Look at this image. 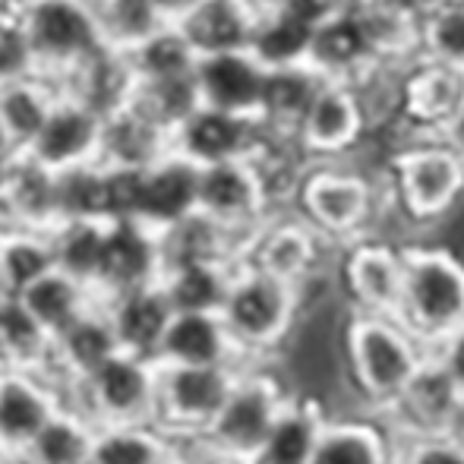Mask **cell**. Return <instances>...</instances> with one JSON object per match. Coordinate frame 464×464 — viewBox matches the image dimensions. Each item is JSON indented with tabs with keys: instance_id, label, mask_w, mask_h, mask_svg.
Returning <instances> with one entry per match:
<instances>
[{
	"instance_id": "cell-4",
	"label": "cell",
	"mask_w": 464,
	"mask_h": 464,
	"mask_svg": "<svg viewBox=\"0 0 464 464\" xmlns=\"http://www.w3.org/2000/svg\"><path fill=\"white\" fill-rule=\"evenodd\" d=\"M404 253V291L395 323L436 344L464 323V263L449 250L417 246Z\"/></svg>"
},
{
	"instance_id": "cell-25",
	"label": "cell",
	"mask_w": 464,
	"mask_h": 464,
	"mask_svg": "<svg viewBox=\"0 0 464 464\" xmlns=\"http://www.w3.org/2000/svg\"><path fill=\"white\" fill-rule=\"evenodd\" d=\"M199 102L206 108L231 111V114L256 117L263 95L266 67L250 51H227V54L199 57L193 70Z\"/></svg>"
},
{
	"instance_id": "cell-53",
	"label": "cell",
	"mask_w": 464,
	"mask_h": 464,
	"mask_svg": "<svg viewBox=\"0 0 464 464\" xmlns=\"http://www.w3.org/2000/svg\"><path fill=\"white\" fill-rule=\"evenodd\" d=\"M449 440L452 442H459V446L464 449V395H461V401H459V411H455V417H452V427H449Z\"/></svg>"
},
{
	"instance_id": "cell-47",
	"label": "cell",
	"mask_w": 464,
	"mask_h": 464,
	"mask_svg": "<svg viewBox=\"0 0 464 464\" xmlns=\"http://www.w3.org/2000/svg\"><path fill=\"white\" fill-rule=\"evenodd\" d=\"M38 76L35 51L23 23V6L0 0V82Z\"/></svg>"
},
{
	"instance_id": "cell-55",
	"label": "cell",
	"mask_w": 464,
	"mask_h": 464,
	"mask_svg": "<svg viewBox=\"0 0 464 464\" xmlns=\"http://www.w3.org/2000/svg\"><path fill=\"white\" fill-rule=\"evenodd\" d=\"M13 4H19V6H25V4H32V0H13Z\"/></svg>"
},
{
	"instance_id": "cell-43",
	"label": "cell",
	"mask_w": 464,
	"mask_h": 464,
	"mask_svg": "<svg viewBox=\"0 0 464 464\" xmlns=\"http://www.w3.org/2000/svg\"><path fill=\"white\" fill-rule=\"evenodd\" d=\"M168 442L155 423H108L95 427L86 464H155Z\"/></svg>"
},
{
	"instance_id": "cell-17",
	"label": "cell",
	"mask_w": 464,
	"mask_h": 464,
	"mask_svg": "<svg viewBox=\"0 0 464 464\" xmlns=\"http://www.w3.org/2000/svg\"><path fill=\"white\" fill-rule=\"evenodd\" d=\"M342 281L357 313L395 319L404 291V253L379 240H357L342 263Z\"/></svg>"
},
{
	"instance_id": "cell-3",
	"label": "cell",
	"mask_w": 464,
	"mask_h": 464,
	"mask_svg": "<svg viewBox=\"0 0 464 464\" xmlns=\"http://www.w3.org/2000/svg\"><path fill=\"white\" fill-rule=\"evenodd\" d=\"M342 348L351 382L370 404H379L382 411L401 395V389L423 363L417 338L389 316L354 313L344 325Z\"/></svg>"
},
{
	"instance_id": "cell-14",
	"label": "cell",
	"mask_w": 464,
	"mask_h": 464,
	"mask_svg": "<svg viewBox=\"0 0 464 464\" xmlns=\"http://www.w3.org/2000/svg\"><path fill=\"white\" fill-rule=\"evenodd\" d=\"M266 142V130L256 117L231 114L218 108H199L174 130V152L193 165H218V161L253 159Z\"/></svg>"
},
{
	"instance_id": "cell-21",
	"label": "cell",
	"mask_w": 464,
	"mask_h": 464,
	"mask_svg": "<svg viewBox=\"0 0 464 464\" xmlns=\"http://www.w3.org/2000/svg\"><path fill=\"white\" fill-rule=\"evenodd\" d=\"M155 363L168 367H244L218 313H174L155 351Z\"/></svg>"
},
{
	"instance_id": "cell-41",
	"label": "cell",
	"mask_w": 464,
	"mask_h": 464,
	"mask_svg": "<svg viewBox=\"0 0 464 464\" xmlns=\"http://www.w3.org/2000/svg\"><path fill=\"white\" fill-rule=\"evenodd\" d=\"M310 464H392V449L372 423L329 417Z\"/></svg>"
},
{
	"instance_id": "cell-1",
	"label": "cell",
	"mask_w": 464,
	"mask_h": 464,
	"mask_svg": "<svg viewBox=\"0 0 464 464\" xmlns=\"http://www.w3.org/2000/svg\"><path fill=\"white\" fill-rule=\"evenodd\" d=\"M300 313H304V291L250 263H237L218 316L225 319L244 361L266 363L294 335Z\"/></svg>"
},
{
	"instance_id": "cell-46",
	"label": "cell",
	"mask_w": 464,
	"mask_h": 464,
	"mask_svg": "<svg viewBox=\"0 0 464 464\" xmlns=\"http://www.w3.org/2000/svg\"><path fill=\"white\" fill-rule=\"evenodd\" d=\"M130 102L149 114L155 123L168 130L174 136V130L199 108V89H196L193 73L189 76H174V80H136Z\"/></svg>"
},
{
	"instance_id": "cell-12",
	"label": "cell",
	"mask_w": 464,
	"mask_h": 464,
	"mask_svg": "<svg viewBox=\"0 0 464 464\" xmlns=\"http://www.w3.org/2000/svg\"><path fill=\"white\" fill-rule=\"evenodd\" d=\"M367 130L370 121L357 89L351 82L323 80L294 133V146L306 161H344Z\"/></svg>"
},
{
	"instance_id": "cell-48",
	"label": "cell",
	"mask_w": 464,
	"mask_h": 464,
	"mask_svg": "<svg viewBox=\"0 0 464 464\" xmlns=\"http://www.w3.org/2000/svg\"><path fill=\"white\" fill-rule=\"evenodd\" d=\"M427 51L436 63L464 70V0L436 10L427 23Z\"/></svg>"
},
{
	"instance_id": "cell-56",
	"label": "cell",
	"mask_w": 464,
	"mask_h": 464,
	"mask_svg": "<svg viewBox=\"0 0 464 464\" xmlns=\"http://www.w3.org/2000/svg\"><path fill=\"white\" fill-rule=\"evenodd\" d=\"M202 464H231V461H208V459H206V461H202Z\"/></svg>"
},
{
	"instance_id": "cell-11",
	"label": "cell",
	"mask_w": 464,
	"mask_h": 464,
	"mask_svg": "<svg viewBox=\"0 0 464 464\" xmlns=\"http://www.w3.org/2000/svg\"><path fill=\"white\" fill-rule=\"evenodd\" d=\"M329 240L319 231H313L297 212L291 208H276L256 231L246 237L240 250V263H250L256 269L269 272L297 291H310V285L319 276L323 253Z\"/></svg>"
},
{
	"instance_id": "cell-45",
	"label": "cell",
	"mask_w": 464,
	"mask_h": 464,
	"mask_svg": "<svg viewBox=\"0 0 464 464\" xmlns=\"http://www.w3.org/2000/svg\"><path fill=\"white\" fill-rule=\"evenodd\" d=\"M92 10L102 42L114 51H123V54L136 48L142 38L152 35L155 29L171 23L155 0H92Z\"/></svg>"
},
{
	"instance_id": "cell-5",
	"label": "cell",
	"mask_w": 464,
	"mask_h": 464,
	"mask_svg": "<svg viewBox=\"0 0 464 464\" xmlns=\"http://www.w3.org/2000/svg\"><path fill=\"white\" fill-rule=\"evenodd\" d=\"M376 193L363 171L344 161H310L291 189V212H297L329 244L354 240L370 221Z\"/></svg>"
},
{
	"instance_id": "cell-39",
	"label": "cell",
	"mask_w": 464,
	"mask_h": 464,
	"mask_svg": "<svg viewBox=\"0 0 464 464\" xmlns=\"http://www.w3.org/2000/svg\"><path fill=\"white\" fill-rule=\"evenodd\" d=\"M54 269L51 259V231L0 225V291L19 294Z\"/></svg>"
},
{
	"instance_id": "cell-19",
	"label": "cell",
	"mask_w": 464,
	"mask_h": 464,
	"mask_svg": "<svg viewBox=\"0 0 464 464\" xmlns=\"http://www.w3.org/2000/svg\"><path fill=\"white\" fill-rule=\"evenodd\" d=\"M459 401L461 392L455 389L452 379L442 372V367L433 357H423V363L411 376V382L401 389V395L385 408V414L411 440H430V436L449 433Z\"/></svg>"
},
{
	"instance_id": "cell-20",
	"label": "cell",
	"mask_w": 464,
	"mask_h": 464,
	"mask_svg": "<svg viewBox=\"0 0 464 464\" xmlns=\"http://www.w3.org/2000/svg\"><path fill=\"white\" fill-rule=\"evenodd\" d=\"M0 225L35 231L57 225V174L29 152L0 159Z\"/></svg>"
},
{
	"instance_id": "cell-52",
	"label": "cell",
	"mask_w": 464,
	"mask_h": 464,
	"mask_svg": "<svg viewBox=\"0 0 464 464\" xmlns=\"http://www.w3.org/2000/svg\"><path fill=\"white\" fill-rule=\"evenodd\" d=\"M442 142H446L449 149H455L464 159V102H461V108L442 123Z\"/></svg>"
},
{
	"instance_id": "cell-38",
	"label": "cell",
	"mask_w": 464,
	"mask_h": 464,
	"mask_svg": "<svg viewBox=\"0 0 464 464\" xmlns=\"http://www.w3.org/2000/svg\"><path fill=\"white\" fill-rule=\"evenodd\" d=\"M51 335L32 319L16 294L0 291V370L48 372Z\"/></svg>"
},
{
	"instance_id": "cell-28",
	"label": "cell",
	"mask_w": 464,
	"mask_h": 464,
	"mask_svg": "<svg viewBox=\"0 0 464 464\" xmlns=\"http://www.w3.org/2000/svg\"><path fill=\"white\" fill-rule=\"evenodd\" d=\"M57 102V86L44 76L0 82V159L32 149Z\"/></svg>"
},
{
	"instance_id": "cell-6",
	"label": "cell",
	"mask_w": 464,
	"mask_h": 464,
	"mask_svg": "<svg viewBox=\"0 0 464 464\" xmlns=\"http://www.w3.org/2000/svg\"><path fill=\"white\" fill-rule=\"evenodd\" d=\"M159 363L155 357L117 351L98 370L67 389V404L95 427L108 423H155Z\"/></svg>"
},
{
	"instance_id": "cell-34",
	"label": "cell",
	"mask_w": 464,
	"mask_h": 464,
	"mask_svg": "<svg viewBox=\"0 0 464 464\" xmlns=\"http://www.w3.org/2000/svg\"><path fill=\"white\" fill-rule=\"evenodd\" d=\"M464 102V70L449 63H427L417 70L401 89V114L408 111L417 123H442L461 108Z\"/></svg>"
},
{
	"instance_id": "cell-22",
	"label": "cell",
	"mask_w": 464,
	"mask_h": 464,
	"mask_svg": "<svg viewBox=\"0 0 464 464\" xmlns=\"http://www.w3.org/2000/svg\"><path fill=\"white\" fill-rule=\"evenodd\" d=\"M196 199H199V165L171 149L165 159L140 174L133 218L152 231H165L196 212Z\"/></svg>"
},
{
	"instance_id": "cell-10",
	"label": "cell",
	"mask_w": 464,
	"mask_h": 464,
	"mask_svg": "<svg viewBox=\"0 0 464 464\" xmlns=\"http://www.w3.org/2000/svg\"><path fill=\"white\" fill-rule=\"evenodd\" d=\"M269 187H266L263 171L253 159L218 161V165L199 168V199L196 212L212 218L227 234L246 244L253 231L276 212Z\"/></svg>"
},
{
	"instance_id": "cell-13",
	"label": "cell",
	"mask_w": 464,
	"mask_h": 464,
	"mask_svg": "<svg viewBox=\"0 0 464 464\" xmlns=\"http://www.w3.org/2000/svg\"><path fill=\"white\" fill-rule=\"evenodd\" d=\"M63 404L67 392L44 370H0V446L13 461Z\"/></svg>"
},
{
	"instance_id": "cell-36",
	"label": "cell",
	"mask_w": 464,
	"mask_h": 464,
	"mask_svg": "<svg viewBox=\"0 0 464 464\" xmlns=\"http://www.w3.org/2000/svg\"><path fill=\"white\" fill-rule=\"evenodd\" d=\"M313 29H316V25H313L306 16H300V13H294L291 6H269V10H259L250 54L256 57L266 70L306 63Z\"/></svg>"
},
{
	"instance_id": "cell-26",
	"label": "cell",
	"mask_w": 464,
	"mask_h": 464,
	"mask_svg": "<svg viewBox=\"0 0 464 464\" xmlns=\"http://www.w3.org/2000/svg\"><path fill=\"white\" fill-rule=\"evenodd\" d=\"M259 10L253 0H202L174 23L199 57L250 51Z\"/></svg>"
},
{
	"instance_id": "cell-24",
	"label": "cell",
	"mask_w": 464,
	"mask_h": 464,
	"mask_svg": "<svg viewBox=\"0 0 464 464\" xmlns=\"http://www.w3.org/2000/svg\"><path fill=\"white\" fill-rule=\"evenodd\" d=\"M174 149V136L133 102L102 117V149L98 165L114 171H146Z\"/></svg>"
},
{
	"instance_id": "cell-37",
	"label": "cell",
	"mask_w": 464,
	"mask_h": 464,
	"mask_svg": "<svg viewBox=\"0 0 464 464\" xmlns=\"http://www.w3.org/2000/svg\"><path fill=\"white\" fill-rule=\"evenodd\" d=\"M237 263H187L161 272L159 285L174 313H218Z\"/></svg>"
},
{
	"instance_id": "cell-44",
	"label": "cell",
	"mask_w": 464,
	"mask_h": 464,
	"mask_svg": "<svg viewBox=\"0 0 464 464\" xmlns=\"http://www.w3.org/2000/svg\"><path fill=\"white\" fill-rule=\"evenodd\" d=\"M111 221V171L104 165H80L57 174V221Z\"/></svg>"
},
{
	"instance_id": "cell-54",
	"label": "cell",
	"mask_w": 464,
	"mask_h": 464,
	"mask_svg": "<svg viewBox=\"0 0 464 464\" xmlns=\"http://www.w3.org/2000/svg\"><path fill=\"white\" fill-rule=\"evenodd\" d=\"M0 464H13V455H10V452H6V449H4V446H0Z\"/></svg>"
},
{
	"instance_id": "cell-27",
	"label": "cell",
	"mask_w": 464,
	"mask_h": 464,
	"mask_svg": "<svg viewBox=\"0 0 464 464\" xmlns=\"http://www.w3.org/2000/svg\"><path fill=\"white\" fill-rule=\"evenodd\" d=\"M325 420L329 414L316 395L294 392L266 440L244 464H310Z\"/></svg>"
},
{
	"instance_id": "cell-49",
	"label": "cell",
	"mask_w": 464,
	"mask_h": 464,
	"mask_svg": "<svg viewBox=\"0 0 464 464\" xmlns=\"http://www.w3.org/2000/svg\"><path fill=\"white\" fill-rule=\"evenodd\" d=\"M398 464H464V449L449 440V436L411 440Z\"/></svg>"
},
{
	"instance_id": "cell-32",
	"label": "cell",
	"mask_w": 464,
	"mask_h": 464,
	"mask_svg": "<svg viewBox=\"0 0 464 464\" xmlns=\"http://www.w3.org/2000/svg\"><path fill=\"white\" fill-rule=\"evenodd\" d=\"M159 246L165 269L187 263H240V250H244L234 234H227L202 212L187 215L178 225L159 231Z\"/></svg>"
},
{
	"instance_id": "cell-40",
	"label": "cell",
	"mask_w": 464,
	"mask_h": 464,
	"mask_svg": "<svg viewBox=\"0 0 464 464\" xmlns=\"http://www.w3.org/2000/svg\"><path fill=\"white\" fill-rule=\"evenodd\" d=\"M104 231H108V221H57L51 227V259H54V269L95 287L98 269H102Z\"/></svg>"
},
{
	"instance_id": "cell-51",
	"label": "cell",
	"mask_w": 464,
	"mask_h": 464,
	"mask_svg": "<svg viewBox=\"0 0 464 464\" xmlns=\"http://www.w3.org/2000/svg\"><path fill=\"white\" fill-rule=\"evenodd\" d=\"M206 459L199 455V449L193 446V442L187 440H171L168 442V449L159 455V461L155 464H202Z\"/></svg>"
},
{
	"instance_id": "cell-7",
	"label": "cell",
	"mask_w": 464,
	"mask_h": 464,
	"mask_svg": "<svg viewBox=\"0 0 464 464\" xmlns=\"http://www.w3.org/2000/svg\"><path fill=\"white\" fill-rule=\"evenodd\" d=\"M23 23L35 51L38 76L51 82L104 44L92 0H32L23 6Z\"/></svg>"
},
{
	"instance_id": "cell-30",
	"label": "cell",
	"mask_w": 464,
	"mask_h": 464,
	"mask_svg": "<svg viewBox=\"0 0 464 464\" xmlns=\"http://www.w3.org/2000/svg\"><path fill=\"white\" fill-rule=\"evenodd\" d=\"M133 70H130V61L123 51H114L108 44L89 54L86 61H80L67 76L54 82L57 92L70 95L76 102L89 104L98 114H111L114 108L130 102V92H133Z\"/></svg>"
},
{
	"instance_id": "cell-8",
	"label": "cell",
	"mask_w": 464,
	"mask_h": 464,
	"mask_svg": "<svg viewBox=\"0 0 464 464\" xmlns=\"http://www.w3.org/2000/svg\"><path fill=\"white\" fill-rule=\"evenodd\" d=\"M240 367H168L159 363L155 427L168 440H199L225 404Z\"/></svg>"
},
{
	"instance_id": "cell-31",
	"label": "cell",
	"mask_w": 464,
	"mask_h": 464,
	"mask_svg": "<svg viewBox=\"0 0 464 464\" xmlns=\"http://www.w3.org/2000/svg\"><path fill=\"white\" fill-rule=\"evenodd\" d=\"M319 86H323V76L310 63L266 70L263 95H259L256 108L259 127L276 140H294Z\"/></svg>"
},
{
	"instance_id": "cell-15",
	"label": "cell",
	"mask_w": 464,
	"mask_h": 464,
	"mask_svg": "<svg viewBox=\"0 0 464 464\" xmlns=\"http://www.w3.org/2000/svg\"><path fill=\"white\" fill-rule=\"evenodd\" d=\"M161 246L159 231L136 218L108 221L102 250V269H98L95 291L98 297L133 291V287L155 285L161 278Z\"/></svg>"
},
{
	"instance_id": "cell-16",
	"label": "cell",
	"mask_w": 464,
	"mask_h": 464,
	"mask_svg": "<svg viewBox=\"0 0 464 464\" xmlns=\"http://www.w3.org/2000/svg\"><path fill=\"white\" fill-rule=\"evenodd\" d=\"M372 57H376V42H372L367 16L361 6H351L348 0L335 13L319 19L306 51V63L323 80L335 82H354L357 76H363Z\"/></svg>"
},
{
	"instance_id": "cell-42",
	"label": "cell",
	"mask_w": 464,
	"mask_h": 464,
	"mask_svg": "<svg viewBox=\"0 0 464 464\" xmlns=\"http://www.w3.org/2000/svg\"><path fill=\"white\" fill-rule=\"evenodd\" d=\"M130 70L136 80H174V76H189L199 63V54L178 23H165L149 38H142L136 48L127 51Z\"/></svg>"
},
{
	"instance_id": "cell-9",
	"label": "cell",
	"mask_w": 464,
	"mask_h": 464,
	"mask_svg": "<svg viewBox=\"0 0 464 464\" xmlns=\"http://www.w3.org/2000/svg\"><path fill=\"white\" fill-rule=\"evenodd\" d=\"M392 184L411 218H442L464 196V159L442 140L401 149L392 161Z\"/></svg>"
},
{
	"instance_id": "cell-50",
	"label": "cell",
	"mask_w": 464,
	"mask_h": 464,
	"mask_svg": "<svg viewBox=\"0 0 464 464\" xmlns=\"http://www.w3.org/2000/svg\"><path fill=\"white\" fill-rule=\"evenodd\" d=\"M436 354H430L436 363L442 367L449 379L455 382V389L464 395V323L459 329H452L446 338H440V342L433 344Z\"/></svg>"
},
{
	"instance_id": "cell-33",
	"label": "cell",
	"mask_w": 464,
	"mask_h": 464,
	"mask_svg": "<svg viewBox=\"0 0 464 464\" xmlns=\"http://www.w3.org/2000/svg\"><path fill=\"white\" fill-rule=\"evenodd\" d=\"M16 297L23 300V306L32 313V319H35L51 338L67 329L70 323H76L82 313L92 310L98 300H102L92 285L63 276V272H57V269H48L42 278L32 281L25 291H19Z\"/></svg>"
},
{
	"instance_id": "cell-35",
	"label": "cell",
	"mask_w": 464,
	"mask_h": 464,
	"mask_svg": "<svg viewBox=\"0 0 464 464\" xmlns=\"http://www.w3.org/2000/svg\"><path fill=\"white\" fill-rule=\"evenodd\" d=\"M95 423L76 408L63 404L48 423L35 433V440L16 455L13 464H86L92 449Z\"/></svg>"
},
{
	"instance_id": "cell-2",
	"label": "cell",
	"mask_w": 464,
	"mask_h": 464,
	"mask_svg": "<svg viewBox=\"0 0 464 464\" xmlns=\"http://www.w3.org/2000/svg\"><path fill=\"white\" fill-rule=\"evenodd\" d=\"M291 395L294 389L278 370L269 367V361L244 363L225 404L199 433V440H193V446L208 461L244 464L266 440Z\"/></svg>"
},
{
	"instance_id": "cell-18",
	"label": "cell",
	"mask_w": 464,
	"mask_h": 464,
	"mask_svg": "<svg viewBox=\"0 0 464 464\" xmlns=\"http://www.w3.org/2000/svg\"><path fill=\"white\" fill-rule=\"evenodd\" d=\"M98 149H102V114L76 98L57 92L54 108L44 127L38 130L29 155L42 161L48 171L61 174L67 168L98 161Z\"/></svg>"
},
{
	"instance_id": "cell-29",
	"label": "cell",
	"mask_w": 464,
	"mask_h": 464,
	"mask_svg": "<svg viewBox=\"0 0 464 464\" xmlns=\"http://www.w3.org/2000/svg\"><path fill=\"white\" fill-rule=\"evenodd\" d=\"M104 306H108V316L114 323L121 348L130 351V354L155 357L161 335H165L168 323L174 316L159 281L146 287L114 294V297H104Z\"/></svg>"
},
{
	"instance_id": "cell-23",
	"label": "cell",
	"mask_w": 464,
	"mask_h": 464,
	"mask_svg": "<svg viewBox=\"0 0 464 464\" xmlns=\"http://www.w3.org/2000/svg\"><path fill=\"white\" fill-rule=\"evenodd\" d=\"M117 351L123 348L117 342L114 323H111L104 300H98L92 310H86L76 323H70L67 329L51 338L48 376L67 392L70 385L86 379L89 372L102 367Z\"/></svg>"
}]
</instances>
